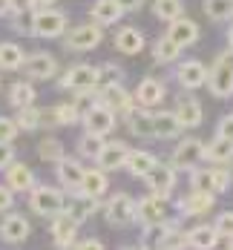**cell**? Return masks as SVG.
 Returning <instances> with one entry per match:
<instances>
[{"instance_id": "obj_1", "label": "cell", "mask_w": 233, "mask_h": 250, "mask_svg": "<svg viewBox=\"0 0 233 250\" xmlns=\"http://www.w3.org/2000/svg\"><path fill=\"white\" fill-rule=\"evenodd\" d=\"M69 29V18L66 12H58V9H35L32 15V23H29V35L41 38V41H52V38H64V32Z\"/></svg>"}, {"instance_id": "obj_2", "label": "cell", "mask_w": 233, "mask_h": 250, "mask_svg": "<svg viewBox=\"0 0 233 250\" xmlns=\"http://www.w3.org/2000/svg\"><path fill=\"white\" fill-rule=\"evenodd\" d=\"M205 83L213 98H231L233 95V55H231V49L216 55L213 66H207Z\"/></svg>"}, {"instance_id": "obj_3", "label": "cell", "mask_w": 233, "mask_h": 250, "mask_svg": "<svg viewBox=\"0 0 233 250\" xmlns=\"http://www.w3.org/2000/svg\"><path fill=\"white\" fill-rule=\"evenodd\" d=\"M66 207V193L58 190V187H49V184H35L29 190V210L38 213V216H55Z\"/></svg>"}, {"instance_id": "obj_4", "label": "cell", "mask_w": 233, "mask_h": 250, "mask_svg": "<svg viewBox=\"0 0 233 250\" xmlns=\"http://www.w3.org/2000/svg\"><path fill=\"white\" fill-rule=\"evenodd\" d=\"M101 41H104V26H98L95 21L72 26L69 32H64V46L69 52H92L101 46Z\"/></svg>"}, {"instance_id": "obj_5", "label": "cell", "mask_w": 233, "mask_h": 250, "mask_svg": "<svg viewBox=\"0 0 233 250\" xmlns=\"http://www.w3.org/2000/svg\"><path fill=\"white\" fill-rule=\"evenodd\" d=\"M61 89H69V92H81V89H98L101 86V69L92 66V63H75L69 66L61 81H58Z\"/></svg>"}, {"instance_id": "obj_6", "label": "cell", "mask_w": 233, "mask_h": 250, "mask_svg": "<svg viewBox=\"0 0 233 250\" xmlns=\"http://www.w3.org/2000/svg\"><path fill=\"white\" fill-rule=\"evenodd\" d=\"M135 222H141V227L150 233L153 227H161L167 222V199L158 196V193H150L144 199L135 201Z\"/></svg>"}, {"instance_id": "obj_7", "label": "cell", "mask_w": 233, "mask_h": 250, "mask_svg": "<svg viewBox=\"0 0 233 250\" xmlns=\"http://www.w3.org/2000/svg\"><path fill=\"white\" fill-rule=\"evenodd\" d=\"M98 101H101L104 106H109L115 115H124L127 118L129 112H132V106H135V101H132V92H129L127 86L121 83V81H109V83H101L98 86Z\"/></svg>"}, {"instance_id": "obj_8", "label": "cell", "mask_w": 233, "mask_h": 250, "mask_svg": "<svg viewBox=\"0 0 233 250\" xmlns=\"http://www.w3.org/2000/svg\"><path fill=\"white\" fill-rule=\"evenodd\" d=\"M176 181H179V170L173 167V161H161V158L150 167V173L144 175V184L150 187V193H158L164 199H170Z\"/></svg>"}, {"instance_id": "obj_9", "label": "cell", "mask_w": 233, "mask_h": 250, "mask_svg": "<svg viewBox=\"0 0 233 250\" xmlns=\"http://www.w3.org/2000/svg\"><path fill=\"white\" fill-rule=\"evenodd\" d=\"M104 216L112 227H129L135 225V199L129 193H115L109 196L106 207H104Z\"/></svg>"}, {"instance_id": "obj_10", "label": "cell", "mask_w": 233, "mask_h": 250, "mask_svg": "<svg viewBox=\"0 0 233 250\" xmlns=\"http://www.w3.org/2000/svg\"><path fill=\"white\" fill-rule=\"evenodd\" d=\"M170 161H173V167L176 170H193V167H199L202 161H205V141L202 138H181L179 144H176V150L170 155Z\"/></svg>"}, {"instance_id": "obj_11", "label": "cell", "mask_w": 233, "mask_h": 250, "mask_svg": "<svg viewBox=\"0 0 233 250\" xmlns=\"http://www.w3.org/2000/svg\"><path fill=\"white\" fill-rule=\"evenodd\" d=\"M81 124L86 132H95V135H109L115 124H118V115L109 109V106H104L101 101H95L86 112H84V118H81Z\"/></svg>"}, {"instance_id": "obj_12", "label": "cell", "mask_w": 233, "mask_h": 250, "mask_svg": "<svg viewBox=\"0 0 233 250\" xmlns=\"http://www.w3.org/2000/svg\"><path fill=\"white\" fill-rule=\"evenodd\" d=\"M29 233H32V225H29V219L21 216V213H3V222H0V242H6V245H23L26 239H29Z\"/></svg>"}, {"instance_id": "obj_13", "label": "cell", "mask_w": 233, "mask_h": 250, "mask_svg": "<svg viewBox=\"0 0 233 250\" xmlns=\"http://www.w3.org/2000/svg\"><path fill=\"white\" fill-rule=\"evenodd\" d=\"M164 98H167V86L158 78H141L138 86L132 89V101L138 106H147V109H155Z\"/></svg>"}, {"instance_id": "obj_14", "label": "cell", "mask_w": 233, "mask_h": 250, "mask_svg": "<svg viewBox=\"0 0 233 250\" xmlns=\"http://www.w3.org/2000/svg\"><path fill=\"white\" fill-rule=\"evenodd\" d=\"M21 69L26 72L29 81H52L58 75V61L52 58L49 52H38V55H26Z\"/></svg>"}, {"instance_id": "obj_15", "label": "cell", "mask_w": 233, "mask_h": 250, "mask_svg": "<svg viewBox=\"0 0 233 250\" xmlns=\"http://www.w3.org/2000/svg\"><path fill=\"white\" fill-rule=\"evenodd\" d=\"M213 204H216V193L190 190L184 199L176 201V210H179V216H205L207 210H213Z\"/></svg>"}, {"instance_id": "obj_16", "label": "cell", "mask_w": 233, "mask_h": 250, "mask_svg": "<svg viewBox=\"0 0 233 250\" xmlns=\"http://www.w3.org/2000/svg\"><path fill=\"white\" fill-rule=\"evenodd\" d=\"M176 81H179L181 89H202L207 81V66L202 61H196V58L181 61L176 66Z\"/></svg>"}, {"instance_id": "obj_17", "label": "cell", "mask_w": 233, "mask_h": 250, "mask_svg": "<svg viewBox=\"0 0 233 250\" xmlns=\"http://www.w3.org/2000/svg\"><path fill=\"white\" fill-rule=\"evenodd\" d=\"M127 152L129 147L124 141H104L101 152H98V158H95V164L106 170V173H115V170H124V161H127Z\"/></svg>"}, {"instance_id": "obj_18", "label": "cell", "mask_w": 233, "mask_h": 250, "mask_svg": "<svg viewBox=\"0 0 233 250\" xmlns=\"http://www.w3.org/2000/svg\"><path fill=\"white\" fill-rule=\"evenodd\" d=\"M78 227L69 216H66V210H61V213H55L52 216V242H55V248H75V236H78Z\"/></svg>"}, {"instance_id": "obj_19", "label": "cell", "mask_w": 233, "mask_h": 250, "mask_svg": "<svg viewBox=\"0 0 233 250\" xmlns=\"http://www.w3.org/2000/svg\"><path fill=\"white\" fill-rule=\"evenodd\" d=\"M84 164L81 158H72V155H64L61 161H55V175H58V184L66 187V190H78L81 187V178H84Z\"/></svg>"}, {"instance_id": "obj_20", "label": "cell", "mask_w": 233, "mask_h": 250, "mask_svg": "<svg viewBox=\"0 0 233 250\" xmlns=\"http://www.w3.org/2000/svg\"><path fill=\"white\" fill-rule=\"evenodd\" d=\"M167 38L179 49H187V46H193L199 41V23L190 21V18H176V21H170V26H167Z\"/></svg>"}, {"instance_id": "obj_21", "label": "cell", "mask_w": 233, "mask_h": 250, "mask_svg": "<svg viewBox=\"0 0 233 250\" xmlns=\"http://www.w3.org/2000/svg\"><path fill=\"white\" fill-rule=\"evenodd\" d=\"M66 216L75 222V225H84L86 219H92L95 216V210H98V199H89V196H84V193H78L72 190V196L66 199Z\"/></svg>"}, {"instance_id": "obj_22", "label": "cell", "mask_w": 233, "mask_h": 250, "mask_svg": "<svg viewBox=\"0 0 233 250\" xmlns=\"http://www.w3.org/2000/svg\"><path fill=\"white\" fill-rule=\"evenodd\" d=\"M106 190H109L106 170H101V167L84 170V178H81V187H78V193H84V196H89V199H98V201H101L104 196H106Z\"/></svg>"}, {"instance_id": "obj_23", "label": "cell", "mask_w": 233, "mask_h": 250, "mask_svg": "<svg viewBox=\"0 0 233 250\" xmlns=\"http://www.w3.org/2000/svg\"><path fill=\"white\" fill-rule=\"evenodd\" d=\"M176 115H179V121L184 129H196V126H202L205 121V109H202V104L196 98H190V95H181L176 101V109H173Z\"/></svg>"}, {"instance_id": "obj_24", "label": "cell", "mask_w": 233, "mask_h": 250, "mask_svg": "<svg viewBox=\"0 0 233 250\" xmlns=\"http://www.w3.org/2000/svg\"><path fill=\"white\" fill-rule=\"evenodd\" d=\"M3 175H6L3 181H6V184H9V187L15 190V193H29V190H32V187L38 184L35 173H32V170H29L26 164H21V161H12V164H9V167L3 170Z\"/></svg>"}, {"instance_id": "obj_25", "label": "cell", "mask_w": 233, "mask_h": 250, "mask_svg": "<svg viewBox=\"0 0 233 250\" xmlns=\"http://www.w3.org/2000/svg\"><path fill=\"white\" fill-rule=\"evenodd\" d=\"M127 126H129V132L135 135V138H155V132H153V109H147V106H132V112H129L127 118Z\"/></svg>"}, {"instance_id": "obj_26", "label": "cell", "mask_w": 233, "mask_h": 250, "mask_svg": "<svg viewBox=\"0 0 233 250\" xmlns=\"http://www.w3.org/2000/svg\"><path fill=\"white\" fill-rule=\"evenodd\" d=\"M153 132L155 138H179L184 126L173 109H158V112H153Z\"/></svg>"}, {"instance_id": "obj_27", "label": "cell", "mask_w": 233, "mask_h": 250, "mask_svg": "<svg viewBox=\"0 0 233 250\" xmlns=\"http://www.w3.org/2000/svg\"><path fill=\"white\" fill-rule=\"evenodd\" d=\"M89 18H92L98 26H115L121 18H124V9L118 6V0H92Z\"/></svg>"}, {"instance_id": "obj_28", "label": "cell", "mask_w": 233, "mask_h": 250, "mask_svg": "<svg viewBox=\"0 0 233 250\" xmlns=\"http://www.w3.org/2000/svg\"><path fill=\"white\" fill-rule=\"evenodd\" d=\"M144 46H147V41L135 26H121L115 32V49L121 55H138V52H144Z\"/></svg>"}, {"instance_id": "obj_29", "label": "cell", "mask_w": 233, "mask_h": 250, "mask_svg": "<svg viewBox=\"0 0 233 250\" xmlns=\"http://www.w3.org/2000/svg\"><path fill=\"white\" fill-rule=\"evenodd\" d=\"M205 161H210V164H231L233 167V141L231 138H222V135H216L213 141H207Z\"/></svg>"}, {"instance_id": "obj_30", "label": "cell", "mask_w": 233, "mask_h": 250, "mask_svg": "<svg viewBox=\"0 0 233 250\" xmlns=\"http://www.w3.org/2000/svg\"><path fill=\"white\" fill-rule=\"evenodd\" d=\"M155 248H164V250L187 248V230H181L176 222H164L158 239H155Z\"/></svg>"}, {"instance_id": "obj_31", "label": "cell", "mask_w": 233, "mask_h": 250, "mask_svg": "<svg viewBox=\"0 0 233 250\" xmlns=\"http://www.w3.org/2000/svg\"><path fill=\"white\" fill-rule=\"evenodd\" d=\"M155 161H158V158H155L150 150H129L127 161H124V170H127L129 175H135V178H144Z\"/></svg>"}, {"instance_id": "obj_32", "label": "cell", "mask_w": 233, "mask_h": 250, "mask_svg": "<svg viewBox=\"0 0 233 250\" xmlns=\"http://www.w3.org/2000/svg\"><path fill=\"white\" fill-rule=\"evenodd\" d=\"M26 61V52L21 43H15V41H3L0 43V69H6V72H15V69H21Z\"/></svg>"}, {"instance_id": "obj_33", "label": "cell", "mask_w": 233, "mask_h": 250, "mask_svg": "<svg viewBox=\"0 0 233 250\" xmlns=\"http://www.w3.org/2000/svg\"><path fill=\"white\" fill-rule=\"evenodd\" d=\"M219 242V233L213 225H196L187 230V248H199V250H207V248H216Z\"/></svg>"}, {"instance_id": "obj_34", "label": "cell", "mask_w": 233, "mask_h": 250, "mask_svg": "<svg viewBox=\"0 0 233 250\" xmlns=\"http://www.w3.org/2000/svg\"><path fill=\"white\" fill-rule=\"evenodd\" d=\"M104 141H106V135H95V132H86V129H84V135L75 141L78 158L95 161V158H98V152H101V147H104Z\"/></svg>"}, {"instance_id": "obj_35", "label": "cell", "mask_w": 233, "mask_h": 250, "mask_svg": "<svg viewBox=\"0 0 233 250\" xmlns=\"http://www.w3.org/2000/svg\"><path fill=\"white\" fill-rule=\"evenodd\" d=\"M35 101H38V92H35V86H32L29 81H15V83L9 86V104H12L15 109L29 106V104H35Z\"/></svg>"}, {"instance_id": "obj_36", "label": "cell", "mask_w": 233, "mask_h": 250, "mask_svg": "<svg viewBox=\"0 0 233 250\" xmlns=\"http://www.w3.org/2000/svg\"><path fill=\"white\" fill-rule=\"evenodd\" d=\"M64 155H66V150H64V141H61V138L46 135V138H41V141H38V158H41V161L55 164V161H61Z\"/></svg>"}, {"instance_id": "obj_37", "label": "cell", "mask_w": 233, "mask_h": 250, "mask_svg": "<svg viewBox=\"0 0 233 250\" xmlns=\"http://www.w3.org/2000/svg\"><path fill=\"white\" fill-rule=\"evenodd\" d=\"M202 9L213 23H225L233 18V0H202Z\"/></svg>"}, {"instance_id": "obj_38", "label": "cell", "mask_w": 233, "mask_h": 250, "mask_svg": "<svg viewBox=\"0 0 233 250\" xmlns=\"http://www.w3.org/2000/svg\"><path fill=\"white\" fill-rule=\"evenodd\" d=\"M179 55H181V49L164 35V38H158L153 43V61L155 63H176L179 61Z\"/></svg>"}, {"instance_id": "obj_39", "label": "cell", "mask_w": 233, "mask_h": 250, "mask_svg": "<svg viewBox=\"0 0 233 250\" xmlns=\"http://www.w3.org/2000/svg\"><path fill=\"white\" fill-rule=\"evenodd\" d=\"M153 12L158 21H176V18H181L184 15V3L181 0H155L153 3Z\"/></svg>"}, {"instance_id": "obj_40", "label": "cell", "mask_w": 233, "mask_h": 250, "mask_svg": "<svg viewBox=\"0 0 233 250\" xmlns=\"http://www.w3.org/2000/svg\"><path fill=\"white\" fill-rule=\"evenodd\" d=\"M15 121H18V126H21L23 132H35V129L41 126V109H38L35 104L21 106V109H18V115H15Z\"/></svg>"}, {"instance_id": "obj_41", "label": "cell", "mask_w": 233, "mask_h": 250, "mask_svg": "<svg viewBox=\"0 0 233 250\" xmlns=\"http://www.w3.org/2000/svg\"><path fill=\"white\" fill-rule=\"evenodd\" d=\"M210 178H213V193H228L231 184H233V173L225 167V164L210 167Z\"/></svg>"}, {"instance_id": "obj_42", "label": "cell", "mask_w": 233, "mask_h": 250, "mask_svg": "<svg viewBox=\"0 0 233 250\" xmlns=\"http://www.w3.org/2000/svg\"><path fill=\"white\" fill-rule=\"evenodd\" d=\"M190 173V190H210L213 193V178H210V167H193Z\"/></svg>"}, {"instance_id": "obj_43", "label": "cell", "mask_w": 233, "mask_h": 250, "mask_svg": "<svg viewBox=\"0 0 233 250\" xmlns=\"http://www.w3.org/2000/svg\"><path fill=\"white\" fill-rule=\"evenodd\" d=\"M55 109H58V121H61V126H72V124L81 121V115H78V109L72 106V101H69V104H58Z\"/></svg>"}, {"instance_id": "obj_44", "label": "cell", "mask_w": 233, "mask_h": 250, "mask_svg": "<svg viewBox=\"0 0 233 250\" xmlns=\"http://www.w3.org/2000/svg\"><path fill=\"white\" fill-rule=\"evenodd\" d=\"M18 132H21V126H18L15 118L0 115V141H15V138H18Z\"/></svg>"}, {"instance_id": "obj_45", "label": "cell", "mask_w": 233, "mask_h": 250, "mask_svg": "<svg viewBox=\"0 0 233 250\" xmlns=\"http://www.w3.org/2000/svg\"><path fill=\"white\" fill-rule=\"evenodd\" d=\"M213 227H216V233H219V236H231V239H233V213H231V210L219 213V216H216V222H213Z\"/></svg>"}, {"instance_id": "obj_46", "label": "cell", "mask_w": 233, "mask_h": 250, "mask_svg": "<svg viewBox=\"0 0 233 250\" xmlns=\"http://www.w3.org/2000/svg\"><path fill=\"white\" fill-rule=\"evenodd\" d=\"M12 207H15V190L3 181L0 184V213H9Z\"/></svg>"}, {"instance_id": "obj_47", "label": "cell", "mask_w": 233, "mask_h": 250, "mask_svg": "<svg viewBox=\"0 0 233 250\" xmlns=\"http://www.w3.org/2000/svg\"><path fill=\"white\" fill-rule=\"evenodd\" d=\"M98 69H101V83L121 81V78H124V69H121V66H115V63H104V66H98Z\"/></svg>"}, {"instance_id": "obj_48", "label": "cell", "mask_w": 233, "mask_h": 250, "mask_svg": "<svg viewBox=\"0 0 233 250\" xmlns=\"http://www.w3.org/2000/svg\"><path fill=\"white\" fill-rule=\"evenodd\" d=\"M216 135L231 138V141H233V112H228V115H222V118H219V124H216Z\"/></svg>"}, {"instance_id": "obj_49", "label": "cell", "mask_w": 233, "mask_h": 250, "mask_svg": "<svg viewBox=\"0 0 233 250\" xmlns=\"http://www.w3.org/2000/svg\"><path fill=\"white\" fill-rule=\"evenodd\" d=\"M12 161H15V147H12V141H0V173H3Z\"/></svg>"}, {"instance_id": "obj_50", "label": "cell", "mask_w": 233, "mask_h": 250, "mask_svg": "<svg viewBox=\"0 0 233 250\" xmlns=\"http://www.w3.org/2000/svg\"><path fill=\"white\" fill-rule=\"evenodd\" d=\"M41 126H61V121H58V109H55V106L41 109Z\"/></svg>"}, {"instance_id": "obj_51", "label": "cell", "mask_w": 233, "mask_h": 250, "mask_svg": "<svg viewBox=\"0 0 233 250\" xmlns=\"http://www.w3.org/2000/svg\"><path fill=\"white\" fill-rule=\"evenodd\" d=\"M118 6H121L124 15H127V12H138V9L144 6V0H118Z\"/></svg>"}, {"instance_id": "obj_52", "label": "cell", "mask_w": 233, "mask_h": 250, "mask_svg": "<svg viewBox=\"0 0 233 250\" xmlns=\"http://www.w3.org/2000/svg\"><path fill=\"white\" fill-rule=\"evenodd\" d=\"M78 248H86V250H101L104 248V242L101 239H84V242H75Z\"/></svg>"}, {"instance_id": "obj_53", "label": "cell", "mask_w": 233, "mask_h": 250, "mask_svg": "<svg viewBox=\"0 0 233 250\" xmlns=\"http://www.w3.org/2000/svg\"><path fill=\"white\" fill-rule=\"evenodd\" d=\"M0 18H12V0H0Z\"/></svg>"}, {"instance_id": "obj_54", "label": "cell", "mask_w": 233, "mask_h": 250, "mask_svg": "<svg viewBox=\"0 0 233 250\" xmlns=\"http://www.w3.org/2000/svg\"><path fill=\"white\" fill-rule=\"evenodd\" d=\"M55 0H29V9L35 12V9H46V6H52Z\"/></svg>"}, {"instance_id": "obj_55", "label": "cell", "mask_w": 233, "mask_h": 250, "mask_svg": "<svg viewBox=\"0 0 233 250\" xmlns=\"http://www.w3.org/2000/svg\"><path fill=\"white\" fill-rule=\"evenodd\" d=\"M228 43H231V55H233V26L228 29Z\"/></svg>"}]
</instances>
